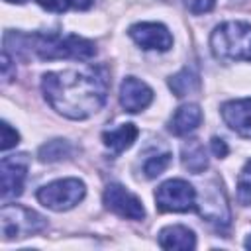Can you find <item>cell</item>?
Returning <instances> with one entry per match:
<instances>
[{
    "label": "cell",
    "mask_w": 251,
    "mask_h": 251,
    "mask_svg": "<svg viewBox=\"0 0 251 251\" xmlns=\"http://www.w3.org/2000/svg\"><path fill=\"white\" fill-rule=\"evenodd\" d=\"M43 96L49 106L69 120H86L96 114L110 90V73L104 65H86L45 73Z\"/></svg>",
    "instance_id": "obj_1"
},
{
    "label": "cell",
    "mask_w": 251,
    "mask_h": 251,
    "mask_svg": "<svg viewBox=\"0 0 251 251\" xmlns=\"http://www.w3.org/2000/svg\"><path fill=\"white\" fill-rule=\"evenodd\" d=\"M210 49L218 61H251V24L224 22L210 35Z\"/></svg>",
    "instance_id": "obj_2"
},
{
    "label": "cell",
    "mask_w": 251,
    "mask_h": 251,
    "mask_svg": "<svg viewBox=\"0 0 251 251\" xmlns=\"http://www.w3.org/2000/svg\"><path fill=\"white\" fill-rule=\"evenodd\" d=\"M27 49H33V53L39 59H78L88 61L96 55V45L90 39L78 37V35H33L29 37Z\"/></svg>",
    "instance_id": "obj_3"
},
{
    "label": "cell",
    "mask_w": 251,
    "mask_h": 251,
    "mask_svg": "<svg viewBox=\"0 0 251 251\" xmlns=\"http://www.w3.org/2000/svg\"><path fill=\"white\" fill-rule=\"evenodd\" d=\"M0 226H2V237L6 241L22 239L41 231L45 227V218L25 206L4 204L0 212Z\"/></svg>",
    "instance_id": "obj_4"
},
{
    "label": "cell",
    "mask_w": 251,
    "mask_h": 251,
    "mask_svg": "<svg viewBox=\"0 0 251 251\" xmlns=\"http://www.w3.org/2000/svg\"><path fill=\"white\" fill-rule=\"evenodd\" d=\"M86 194V186L78 178H59L37 190V200L55 212L75 208Z\"/></svg>",
    "instance_id": "obj_5"
},
{
    "label": "cell",
    "mask_w": 251,
    "mask_h": 251,
    "mask_svg": "<svg viewBox=\"0 0 251 251\" xmlns=\"http://www.w3.org/2000/svg\"><path fill=\"white\" fill-rule=\"evenodd\" d=\"M155 202L161 212H190L196 210L198 192L190 182L182 178H171L157 188Z\"/></svg>",
    "instance_id": "obj_6"
},
{
    "label": "cell",
    "mask_w": 251,
    "mask_h": 251,
    "mask_svg": "<svg viewBox=\"0 0 251 251\" xmlns=\"http://www.w3.org/2000/svg\"><path fill=\"white\" fill-rule=\"evenodd\" d=\"M27 167H29V157L27 153H18V155H6L0 161V194L2 200H12L22 194L24 182L27 176Z\"/></svg>",
    "instance_id": "obj_7"
},
{
    "label": "cell",
    "mask_w": 251,
    "mask_h": 251,
    "mask_svg": "<svg viewBox=\"0 0 251 251\" xmlns=\"http://www.w3.org/2000/svg\"><path fill=\"white\" fill-rule=\"evenodd\" d=\"M196 210L200 212V216L206 222H210L218 229L229 227V206H227L226 194L222 190V184H218L216 180L198 196Z\"/></svg>",
    "instance_id": "obj_8"
},
{
    "label": "cell",
    "mask_w": 251,
    "mask_h": 251,
    "mask_svg": "<svg viewBox=\"0 0 251 251\" xmlns=\"http://www.w3.org/2000/svg\"><path fill=\"white\" fill-rule=\"evenodd\" d=\"M104 204L108 210H112L114 214L127 218V220H143L145 218V208L141 204V200L129 192L126 186L122 184H108L104 190Z\"/></svg>",
    "instance_id": "obj_9"
},
{
    "label": "cell",
    "mask_w": 251,
    "mask_h": 251,
    "mask_svg": "<svg viewBox=\"0 0 251 251\" xmlns=\"http://www.w3.org/2000/svg\"><path fill=\"white\" fill-rule=\"evenodd\" d=\"M129 37L141 47V49H153V51H169L173 47V35L171 31L157 22H141L133 24L129 27Z\"/></svg>",
    "instance_id": "obj_10"
},
{
    "label": "cell",
    "mask_w": 251,
    "mask_h": 251,
    "mask_svg": "<svg viewBox=\"0 0 251 251\" xmlns=\"http://www.w3.org/2000/svg\"><path fill=\"white\" fill-rule=\"evenodd\" d=\"M153 102V90L135 76H126L120 86V104L126 112H141Z\"/></svg>",
    "instance_id": "obj_11"
},
{
    "label": "cell",
    "mask_w": 251,
    "mask_h": 251,
    "mask_svg": "<svg viewBox=\"0 0 251 251\" xmlns=\"http://www.w3.org/2000/svg\"><path fill=\"white\" fill-rule=\"evenodd\" d=\"M222 118L231 131L251 139V98L229 100L222 106Z\"/></svg>",
    "instance_id": "obj_12"
},
{
    "label": "cell",
    "mask_w": 251,
    "mask_h": 251,
    "mask_svg": "<svg viewBox=\"0 0 251 251\" xmlns=\"http://www.w3.org/2000/svg\"><path fill=\"white\" fill-rule=\"evenodd\" d=\"M202 122V110L196 104H182L180 108H176V112L173 114V118L169 120V129L171 133L182 137L192 133Z\"/></svg>",
    "instance_id": "obj_13"
},
{
    "label": "cell",
    "mask_w": 251,
    "mask_h": 251,
    "mask_svg": "<svg viewBox=\"0 0 251 251\" xmlns=\"http://www.w3.org/2000/svg\"><path fill=\"white\" fill-rule=\"evenodd\" d=\"M159 245L163 249H194L196 235L184 226H167L159 231Z\"/></svg>",
    "instance_id": "obj_14"
},
{
    "label": "cell",
    "mask_w": 251,
    "mask_h": 251,
    "mask_svg": "<svg viewBox=\"0 0 251 251\" xmlns=\"http://www.w3.org/2000/svg\"><path fill=\"white\" fill-rule=\"evenodd\" d=\"M137 133L139 131H137V127L133 124H122V126H118L114 129H106L102 133V141L114 155H118V153H122L127 147L133 145V141L137 139Z\"/></svg>",
    "instance_id": "obj_15"
},
{
    "label": "cell",
    "mask_w": 251,
    "mask_h": 251,
    "mask_svg": "<svg viewBox=\"0 0 251 251\" xmlns=\"http://www.w3.org/2000/svg\"><path fill=\"white\" fill-rule=\"evenodd\" d=\"M182 165H184V169H188L194 175L204 173V169L208 167L206 149L198 139H190L182 145Z\"/></svg>",
    "instance_id": "obj_16"
},
{
    "label": "cell",
    "mask_w": 251,
    "mask_h": 251,
    "mask_svg": "<svg viewBox=\"0 0 251 251\" xmlns=\"http://www.w3.org/2000/svg\"><path fill=\"white\" fill-rule=\"evenodd\" d=\"M169 86H171V90L175 92V96L182 98V96L192 94V92L198 90V86H200V76H198L196 71L184 67L182 71H178L175 76L169 78Z\"/></svg>",
    "instance_id": "obj_17"
},
{
    "label": "cell",
    "mask_w": 251,
    "mask_h": 251,
    "mask_svg": "<svg viewBox=\"0 0 251 251\" xmlns=\"http://www.w3.org/2000/svg\"><path fill=\"white\" fill-rule=\"evenodd\" d=\"M71 155V145L65 139H51L43 143L37 151V157L41 163H55L61 159H67Z\"/></svg>",
    "instance_id": "obj_18"
},
{
    "label": "cell",
    "mask_w": 251,
    "mask_h": 251,
    "mask_svg": "<svg viewBox=\"0 0 251 251\" xmlns=\"http://www.w3.org/2000/svg\"><path fill=\"white\" fill-rule=\"evenodd\" d=\"M171 163V153L163 151V153H151L149 157H145L143 161V173L147 178H155L159 176Z\"/></svg>",
    "instance_id": "obj_19"
},
{
    "label": "cell",
    "mask_w": 251,
    "mask_h": 251,
    "mask_svg": "<svg viewBox=\"0 0 251 251\" xmlns=\"http://www.w3.org/2000/svg\"><path fill=\"white\" fill-rule=\"evenodd\" d=\"M237 200L243 206H251V159L243 165L237 176Z\"/></svg>",
    "instance_id": "obj_20"
},
{
    "label": "cell",
    "mask_w": 251,
    "mask_h": 251,
    "mask_svg": "<svg viewBox=\"0 0 251 251\" xmlns=\"http://www.w3.org/2000/svg\"><path fill=\"white\" fill-rule=\"evenodd\" d=\"M0 131H2V139H0V149L2 151H8V149H12L20 143V133L8 122L0 124Z\"/></svg>",
    "instance_id": "obj_21"
},
{
    "label": "cell",
    "mask_w": 251,
    "mask_h": 251,
    "mask_svg": "<svg viewBox=\"0 0 251 251\" xmlns=\"http://www.w3.org/2000/svg\"><path fill=\"white\" fill-rule=\"evenodd\" d=\"M214 4H216V0H184V6L192 14H206L214 8Z\"/></svg>",
    "instance_id": "obj_22"
},
{
    "label": "cell",
    "mask_w": 251,
    "mask_h": 251,
    "mask_svg": "<svg viewBox=\"0 0 251 251\" xmlns=\"http://www.w3.org/2000/svg\"><path fill=\"white\" fill-rule=\"evenodd\" d=\"M37 4L41 8H45V10H49V12H59V14L69 10V2L67 0H37Z\"/></svg>",
    "instance_id": "obj_23"
},
{
    "label": "cell",
    "mask_w": 251,
    "mask_h": 251,
    "mask_svg": "<svg viewBox=\"0 0 251 251\" xmlns=\"http://www.w3.org/2000/svg\"><path fill=\"white\" fill-rule=\"evenodd\" d=\"M2 78H4V82H10L12 78H16V69H12V59H10L8 51L2 53Z\"/></svg>",
    "instance_id": "obj_24"
},
{
    "label": "cell",
    "mask_w": 251,
    "mask_h": 251,
    "mask_svg": "<svg viewBox=\"0 0 251 251\" xmlns=\"http://www.w3.org/2000/svg\"><path fill=\"white\" fill-rule=\"evenodd\" d=\"M212 151H214V155L216 157H226L227 155V145H226V141L224 139H220V137H212Z\"/></svg>",
    "instance_id": "obj_25"
},
{
    "label": "cell",
    "mask_w": 251,
    "mask_h": 251,
    "mask_svg": "<svg viewBox=\"0 0 251 251\" xmlns=\"http://www.w3.org/2000/svg\"><path fill=\"white\" fill-rule=\"evenodd\" d=\"M69 2V8H75V10H88L94 0H67Z\"/></svg>",
    "instance_id": "obj_26"
},
{
    "label": "cell",
    "mask_w": 251,
    "mask_h": 251,
    "mask_svg": "<svg viewBox=\"0 0 251 251\" xmlns=\"http://www.w3.org/2000/svg\"><path fill=\"white\" fill-rule=\"evenodd\" d=\"M6 2H12V4H25L27 0H6Z\"/></svg>",
    "instance_id": "obj_27"
},
{
    "label": "cell",
    "mask_w": 251,
    "mask_h": 251,
    "mask_svg": "<svg viewBox=\"0 0 251 251\" xmlns=\"http://www.w3.org/2000/svg\"><path fill=\"white\" fill-rule=\"evenodd\" d=\"M245 247H247V249H251V235L245 239Z\"/></svg>",
    "instance_id": "obj_28"
}]
</instances>
